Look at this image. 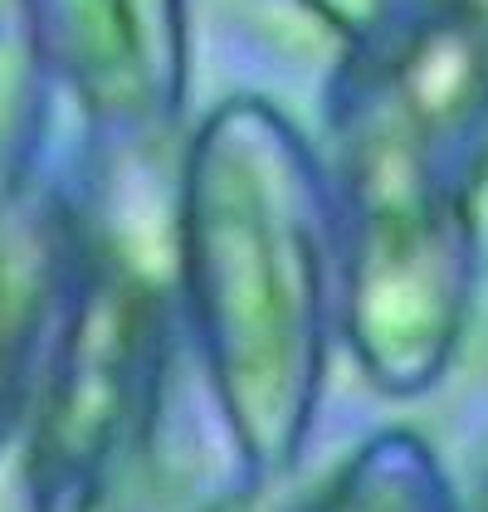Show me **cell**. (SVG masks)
Listing matches in <instances>:
<instances>
[{
    "label": "cell",
    "mask_w": 488,
    "mask_h": 512,
    "mask_svg": "<svg viewBox=\"0 0 488 512\" xmlns=\"http://www.w3.org/2000/svg\"><path fill=\"white\" fill-rule=\"evenodd\" d=\"M488 186V0L352 44L332 83L337 308L352 352L430 371L464 347Z\"/></svg>",
    "instance_id": "obj_1"
},
{
    "label": "cell",
    "mask_w": 488,
    "mask_h": 512,
    "mask_svg": "<svg viewBox=\"0 0 488 512\" xmlns=\"http://www.w3.org/2000/svg\"><path fill=\"white\" fill-rule=\"evenodd\" d=\"M171 249L230 459L244 483H284L327 386L337 220L327 176L279 108L230 98L201 122L176 181Z\"/></svg>",
    "instance_id": "obj_2"
},
{
    "label": "cell",
    "mask_w": 488,
    "mask_h": 512,
    "mask_svg": "<svg viewBox=\"0 0 488 512\" xmlns=\"http://www.w3.org/2000/svg\"><path fill=\"white\" fill-rule=\"evenodd\" d=\"M171 371V303L74 215L69 259L20 420L30 512H113L152 454Z\"/></svg>",
    "instance_id": "obj_3"
},
{
    "label": "cell",
    "mask_w": 488,
    "mask_h": 512,
    "mask_svg": "<svg viewBox=\"0 0 488 512\" xmlns=\"http://www.w3.org/2000/svg\"><path fill=\"white\" fill-rule=\"evenodd\" d=\"M49 74L108 142L152 147L186 103V0H30Z\"/></svg>",
    "instance_id": "obj_4"
},
{
    "label": "cell",
    "mask_w": 488,
    "mask_h": 512,
    "mask_svg": "<svg viewBox=\"0 0 488 512\" xmlns=\"http://www.w3.org/2000/svg\"><path fill=\"white\" fill-rule=\"evenodd\" d=\"M74 239V210L30 200L0 225V449L20 434L49 308Z\"/></svg>",
    "instance_id": "obj_5"
},
{
    "label": "cell",
    "mask_w": 488,
    "mask_h": 512,
    "mask_svg": "<svg viewBox=\"0 0 488 512\" xmlns=\"http://www.w3.org/2000/svg\"><path fill=\"white\" fill-rule=\"evenodd\" d=\"M274 512H464L435 449L415 430H381L323 483Z\"/></svg>",
    "instance_id": "obj_6"
},
{
    "label": "cell",
    "mask_w": 488,
    "mask_h": 512,
    "mask_svg": "<svg viewBox=\"0 0 488 512\" xmlns=\"http://www.w3.org/2000/svg\"><path fill=\"white\" fill-rule=\"evenodd\" d=\"M49 79L30 0H0V225L30 205Z\"/></svg>",
    "instance_id": "obj_7"
},
{
    "label": "cell",
    "mask_w": 488,
    "mask_h": 512,
    "mask_svg": "<svg viewBox=\"0 0 488 512\" xmlns=\"http://www.w3.org/2000/svg\"><path fill=\"white\" fill-rule=\"evenodd\" d=\"M464 512H488V478L484 483H479V493H474V503H469V508Z\"/></svg>",
    "instance_id": "obj_8"
}]
</instances>
